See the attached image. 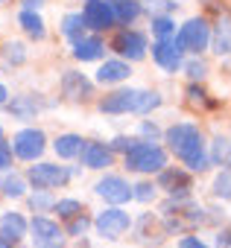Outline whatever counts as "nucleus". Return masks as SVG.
Returning a JSON list of instances; mask_svg holds the SVG:
<instances>
[{
    "label": "nucleus",
    "instance_id": "f257e3e1",
    "mask_svg": "<svg viewBox=\"0 0 231 248\" xmlns=\"http://www.w3.org/2000/svg\"><path fill=\"white\" fill-rule=\"evenodd\" d=\"M167 143H170L173 155L179 161H184L187 170H193V172L208 170L205 140H202V132L193 126V123H176V126H170L167 129Z\"/></svg>",
    "mask_w": 231,
    "mask_h": 248
},
{
    "label": "nucleus",
    "instance_id": "f03ea898",
    "mask_svg": "<svg viewBox=\"0 0 231 248\" xmlns=\"http://www.w3.org/2000/svg\"><path fill=\"white\" fill-rule=\"evenodd\" d=\"M126 167L132 172H161L167 170V152L149 140H138L129 152H126Z\"/></svg>",
    "mask_w": 231,
    "mask_h": 248
},
{
    "label": "nucleus",
    "instance_id": "7ed1b4c3",
    "mask_svg": "<svg viewBox=\"0 0 231 248\" xmlns=\"http://www.w3.org/2000/svg\"><path fill=\"white\" fill-rule=\"evenodd\" d=\"M173 44L179 47V53H202L211 44V27L202 18H190L179 30V35L173 38Z\"/></svg>",
    "mask_w": 231,
    "mask_h": 248
},
{
    "label": "nucleus",
    "instance_id": "20e7f679",
    "mask_svg": "<svg viewBox=\"0 0 231 248\" xmlns=\"http://www.w3.org/2000/svg\"><path fill=\"white\" fill-rule=\"evenodd\" d=\"M94 228H97V233L105 236V239H120V236L132 228V216H129L126 210H120V207H105L102 213H97Z\"/></svg>",
    "mask_w": 231,
    "mask_h": 248
},
{
    "label": "nucleus",
    "instance_id": "39448f33",
    "mask_svg": "<svg viewBox=\"0 0 231 248\" xmlns=\"http://www.w3.org/2000/svg\"><path fill=\"white\" fill-rule=\"evenodd\" d=\"M21 161H38L47 149V138L41 129H24L12 138V146H9Z\"/></svg>",
    "mask_w": 231,
    "mask_h": 248
},
{
    "label": "nucleus",
    "instance_id": "423d86ee",
    "mask_svg": "<svg viewBox=\"0 0 231 248\" xmlns=\"http://www.w3.org/2000/svg\"><path fill=\"white\" fill-rule=\"evenodd\" d=\"M27 231H33V248H65L62 228L47 216H35L27 225Z\"/></svg>",
    "mask_w": 231,
    "mask_h": 248
},
{
    "label": "nucleus",
    "instance_id": "0eeeda50",
    "mask_svg": "<svg viewBox=\"0 0 231 248\" xmlns=\"http://www.w3.org/2000/svg\"><path fill=\"white\" fill-rule=\"evenodd\" d=\"M27 178L30 184H35V190H53V187H62L70 175L59 164H35L27 170Z\"/></svg>",
    "mask_w": 231,
    "mask_h": 248
},
{
    "label": "nucleus",
    "instance_id": "6e6552de",
    "mask_svg": "<svg viewBox=\"0 0 231 248\" xmlns=\"http://www.w3.org/2000/svg\"><path fill=\"white\" fill-rule=\"evenodd\" d=\"M82 21H85V30H108L114 24L111 0H88L82 9Z\"/></svg>",
    "mask_w": 231,
    "mask_h": 248
},
{
    "label": "nucleus",
    "instance_id": "1a4fd4ad",
    "mask_svg": "<svg viewBox=\"0 0 231 248\" xmlns=\"http://www.w3.org/2000/svg\"><path fill=\"white\" fill-rule=\"evenodd\" d=\"M94 190H97L108 204H126V202L132 199V187H129L126 178H120V175H105V178H99Z\"/></svg>",
    "mask_w": 231,
    "mask_h": 248
},
{
    "label": "nucleus",
    "instance_id": "9d476101",
    "mask_svg": "<svg viewBox=\"0 0 231 248\" xmlns=\"http://www.w3.org/2000/svg\"><path fill=\"white\" fill-rule=\"evenodd\" d=\"M114 50L120 56H126L129 62H141L147 56V35L144 32H135V30H123L117 38H114Z\"/></svg>",
    "mask_w": 231,
    "mask_h": 248
},
{
    "label": "nucleus",
    "instance_id": "9b49d317",
    "mask_svg": "<svg viewBox=\"0 0 231 248\" xmlns=\"http://www.w3.org/2000/svg\"><path fill=\"white\" fill-rule=\"evenodd\" d=\"M135 99H138V91H132V88L114 91L99 102V111H105V114H129V111H135Z\"/></svg>",
    "mask_w": 231,
    "mask_h": 248
},
{
    "label": "nucleus",
    "instance_id": "f8f14e48",
    "mask_svg": "<svg viewBox=\"0 0 231 248\" xmlns=\"http://www.w3.org/2000/svg\"><path fill=\"white\" fill-rule=\"evenodd\" d=\"M79 158H82V167H88V170H105V167H111V149L102 146V143H94V140L82 143Z\"/></svg>",
    "mask_w": 231,
    "mask_h": 248
},
{
    "label": "nucleus",
    "instance_id": "ddd939ff",
    "mask_svg": "<svg viewBox=\"0 0 231 248\" xmlns=\"http://www.w3.org/2000/svg\"><path fill=\"white\" fill-rule=\"evenodd\" d=\"M62 91H65V96H67V99L79 102V99H88V96H91L94 85H91V82H88L82 73H76V70H67V73L62 76Z\"/></svg>",
    "mask_w": 231,
    "mask_h": 248
},
{
    "label": "nucleus",
    "instance_id": "4468645a",
    "mask_svg": "<svg viewBox=\"0 0 231 248\" xmlns=\"http://www.w3.org/2000/svg\"><path fill=\"white\" fill-rule=\"evenodd\" d=\"M152 59L164 67V70H179L182 67V53L173 41H155L152 44Z\"/></svg>",
    "mask_w": 231,
    "mask_h": 248
},
{
    "label": "nucleus",
    "instance_id": "2eb2a0df",
    "mask_svg": "<svg viewBox=\"0 0 231 248\" xmlns=\"http://www.w3.org/2000/svg\"><path fill=\"white\" fill-rule=\"evenodd\" d=\"M0 236L9 239V242L27 236V219L21 213H3L0 216Z\"/></svg>",
    "mask_w": 231,
    "mask_h": 248
},
{
    "label": "nucleus",
    "instance_id": "dca6fc26",
    "mask_svg": "<svg viewBox=\"0 0 231 248\" xmlns=\"http://www.w3.org/2000/svg\"><path fill=\"white\" fill-rule=\"evenodd\" d=\"M129 64L126 62H105L99 70H97V82L99 85H117L123 79H129Z\"/></svg>",
    "mask_w": 231,
    "mask_h": 248
},
{
    "label": "nucleus",
    "instance_id": "f3484780",
    "mask_svg": "<svg viewBox=\"0 0 231 248\" xmlns=\"http://www.w3.org/2000/svg\"><path fill=\"white\" fill-rule=\"evenodd\" d=\"M102 53H105V44H102L99 38H79V41L73 44V56H76L79 62H97Z\"/></svg>",
    "mask_w": 231,
    "mask_h": 248
},
{
    "label": "nucleus",
    "instance_id": "a211bd4d",
    "mask_svg": "<svg viewBox=\"0 0 231 248\" xmlns=\"http://www.w3.org/2000/svg\"><path fill=\"white\" fill-rule=\"evenodd\" d=\"M82 143H85V140H82L79 135H59L56 143H53V149H56L59 158H79Z\"/></svg>",
    "mask_w": 231,
    "mask_h": 248
},
{
    "label": "nucleus",
    "instance_id": "6ab92c4d",
    "mask_svg": "<svg viewBox=\"0 0 231 248\" xmlns=\"http://www.w3.org/2000/svg\"><path fill=\"white\" fill-rule=\"evenodd\" d=\"M111 12H114V21L132 24V21L141 15V3H135V0H114V3H111Z\"/></svg>",
    "mask_w": 231,
    "mask_h": 248
},
{
    "label": "nucleus",
    "instance_id": "aec40b11",
    "mask_svg": "<svg viewBox=\"0 0 231 248\" xmlns=\"http://www.w3.org/2000/svg\"><path fill=\"white\" fill-rule=\"evenodd\" d=\"M18 24L24 27V32H27L30 38H38V41H41V38L47 35L44 21H41V15H35V12H27V9H24V12L18 15Z\"/></svg>",
    "mask_w": 231,
    "mask_h": 248
},
{
    "label": "nucleus",
    "instance_id": "412c9836",
    "mask_svg": "<svg viewBox=\"0 0 231 248\" xmlns=\"http://www.w3.org/2000/svg\"><path fill=\"white\" fill-rule=\"evenodd\" d=\"M6 108H9V114L18 117V120H33L35 111H38V102H35L33 96H15Z\"/></svg>",
    "mask_w": 231,
    "mask_h": 248
},
{
    "label": "nucleus",
    "instance_id": "4be33fe9",
    "mask_svg": "<svg viewBox=\"0 0 231 248\" xmlns=\"http://www.w3.org/2000/svg\"><path fill=\"white\" fill-rule=\"evenodd\" d=\"M62 32H65V38H70L73 44L79 41V38H85V21H82V15H65V21H62Z\"/></svg>",
    "mask_w": 231,
    "mask_h": 248
},
{
    "label": "nucleus",
    "instance_id": "5701e85b",
    "mask_svg": "<svg viewBox=\"0 0 231 248\" xmlns=\"http://www.w3.org/2000/svg\"><path fill=\"white\" fill-rule=\"evenodd\" d=\"M152 32L158 41H170V35H176V24L170 15H152Z\"/></svg>",
    "mask_w": 231,
    "mask_h": 248
},
{
    "label": "nucleus",
    "instance_id": "b1692460",
    "mask_svg": "<svg viewBox=\"0 0 231 248\" xmlns=\"http://www.w3.org/2000/svg\"><path fill=\"white\" fill-rule=\"evenodd\" d=\"M161 105V93L155 91H138V99H135V114H149L152 108Z\"/></svg>",
    "mask_w": 231,
    "mask_h": 248
},
{
    "label": "nucleus",
    "instance_id": "393cba45",
    "mask_svg": "<svg viewBox=\"0 0 231 248\" xmlns=\"http://www.w3.org/2000/svg\"><path fill=\"white\" fill-rule=\"evenodd\" d=\"M158 187H182V190H190V181H187V175L182 170H161Z\"/></svg>",
    "mask_w": 231,
    "mask_h": 248
},
{
    "label": "nucleus",
    "instance_id": "a878e982",
    "mask_svg": "<svg viewBox=\"0 0 231 248\" xmlns=\"http://www.w3.org/2000/svg\"><path fill=\"white\" fill-rule=\"evenodd\" d=\"M0 190H3V196H12V199H21L27 193V184L21 175H3L0 178Z\"/></svg>",
    "mask_w": 231,
    "mask_h": 248
},
{
    "label": "nucleus",
    "instance_id": "bb28decb",
    "mask_svg": "<svg viewBox=\"0 0 231 248\" xmlns=\"http://www.w3.org/2000/svg\"><path fill=\"white\" fill-rule=\"evenodd\" d=\"M228 50H231V38H228V18L216 27V35H214V53H219V56H228Z\"/></svg>",
    "mask_w": 231,
    "mask_h": 248
},
{
    "label": "nucleus",
    "instance_id": "cd10ccee",
    "mask_svg": "<svg viewBox=\"0 0 231 248\" xmlns=\"http://www.w3.org/2000/svg\"><path fill=\"white\" fill-rule=\"evenodd\" d=\"M53 210H56L62 219H76V216L82 213V204H79L76 199H59V202L53 204Z\"/></svg>",
    "mask_w": 231,
    "mask_h": 248
},
{
    "label": "nucleus",
    "instance_id": "c85d7f7f",
    "mask_svg": "<svg viewBox=\"0 0 231 248\" xmlns=\"http://www.w3.org/2000/svg\"><path fill=\"white\" fill-rule=\"evenodd\" d=\"M3 59H6L9 64H24V62H27V50H24V44H21V41H9V44H3Z\"/></svg>",
    "mask_w": 231,
    "mask_h": 248
},
{
    "label": "nucleus",
    "instance_id": "c756f323",
    "mask_svg": "<svg viewBox=\"0 0 231 248\" xmlns=\"http://www.w3.org/2000/svg\"><path fill=\"white\" fill-rule=\"evenodd\" d=\"M211 161L216 164V167H228V138H216L214 140V149H211Z\"/></svg>",
    "mask_w": 231,
    "mask_h": 248
},
{
    "label": "nucleus",
    "instance_id": "7c9ffc66",
    "mask_svg": "<svg viewBox=\"0 0 231 248\" xmlns=\"http://www.w3.org/2000/svg\"><path fill=\"white\" fill-rule=\"evenodd\" d=\"M30 204H33V210H35V213H41V210H50V207L56 204V199H53L47 190H41V193H35V196L30 199Z\"/></svg>",
    "mask_w": 231,
    "mask_h": 248
},
{
    "label": "nucleus",
    "instance_id": "2f4dec72",
    "mask_svg": "<svg viewBox=\"0 0 231 248\" xmlns=\"http://www.w3.org/2000/svg\"><path fill=\"white\" fill-rule=\"evenodd\" d=\"M228 184H231V181H228V170H222V172L216 175V181H214V196L225 202V199H228Z\"/></svg>",
    "mask_w": 231,
    "mask_h": 248
},
{
    "label": "nucleus",
    "instance_id": "473e14b6",
    "mask_svg": "<svg viewBox=\"0 0 231 248\" xmlns=\"http://www.w3.org/2000/svg\"><path fill=\"white\" fill-rule=\"evenodd\" d=\"M132 199H138V202H152V199H155V187L144 181V184L132 187Z\"/></svg>",
    "mask_w": 231,
    "mask_h": 248
},
{
    "label": "nucleus",
    "instance_id": "72a5a7b5",
    "mask_svg": "<svg viewBox=\"0 0 231 248\" xmlns=\"http://www.w3.org/2000/svg\"><path fill=\"white\" fill-rule=\"evenodd\" d=\"M88 228H91V219H85V216L79 213L76 219H70V228H67V233H70V236H82Z\"/></svg>",
    "mask_w": 231,
    "mask_h": 248
},
{
    "label": "nucleus",
    "instance_id": "f704fd0d",
    "mask_svg": "<svg viewBox=\"0 0 231 248\" xmlns=\"http://www.w3.org/2000/svg\"><path fill=\"white\" fill-rule=\"evenodd\" d=\"M184 70H187V76H190V79H202V76L208 73L205 62H196V59H193V62H187V64H184Z\"/></svg>",
    "mask_w": 231,
    "mask_h": 248
},
{
    "label": "nucleus",
    "instance_id": "c9c22d12",
    "mask_svg": "<svg viewBox=\"0 0 231 248\" xmlns=\"http://www.w3.org/2000/svg\"><path fill=\"white\" fill-rule=\"evenodd\" d=\"M9 164H12V149L6 140H0V170H9Z\"/></svg>",
    "mask_w": 231,
    "mask_h": 248
},
{
    "label": "nucleus",
    "instance_id": "e433bc0d",
    "mask_svg": "<svg viewBox=\"0 0 231 248\" xmlns=\"http://www.w3.org/2000/svg\"><path fill=\"white\" fill-rule=\"evenodd\" d=\"M138 140H132V138H114L111 140V149H120V152H129L132 146H135Z\"/></svg>",
    "mask_w": 231,
    "mask_h": 248
},
{
    "label": "nucleus",
    "instance_id": "4c0bfd02",
    "mask_svg": "<svg viewBox=\"0 0 231 248\" xmlns=\"http://www.w3.org/2000/svg\"><path fill=\"white\" fill-rule=\"evenodd\" d=\"M179 248H208V245H205L202 239H196V236H182Z\"/></svg>",
    "mask_w": 231,
    "mask_h": 248
},
{
    "label": "nucleus",
    "instance_id": "58836bf2",
    "mask_svg": "<svg viewBox=\"0 0 231 248\" xmlns=\"http://www.w3.org/2000/svg\"><path fill=\"white\" fill-rule=\"evenodd\" d=\"M24 6H27V12H35L44 6V0H24Z\"/></svg>",
    "mask_w": 231,
    "mask_h": 248
},
{
    "label": "nucleus",
    "instance_id": "ea45409f",
    "mask_svg": "<svg viewBox=\"0 0 231 248\" xmlns=\"http://www.w3.org/2000/svg\"><path fill=\"white\" fill-rule=\"evenodd\" d=\"M216 248H228V231L216 233Z\"/></svg>",
    "mask_w": 231,
    "mask_h": 248
},
{
    "label": "nucleus",
    "instance_id": "a19ab883",
    "mask_svg": "<svg viewBox=\"0 0 231 248\" xmlns=\"http://www.w3.org/2000/svg\"><path fill=\"white\" fill-rule=\"evenodd\" d=\"M141 132H144V135H152V138L158 135V129H155V123H144V126H141Z\"/></svg>",
    "mask_w": 231,
    "mask_h": 248
},
{
    "label": "nucleus",
    "instance_id": "79ce46f5",
    "mask_svg": "<svg viewBox=\"0 0 231 248\" xmlns=\"http://www.w3.org/2000/svg\"><path fill=\"white\" fill-rule=\"evenodd\" d=\"M6 96H9V91H6L3 85H0V105H6Z\"/></svg>",
    "mask_w": 231,
    "mask_h": 248
},
{
    "label": "nucleus",
    "instance_id": "37998d69",
    "mask_svg": "<svg viewBox=\"0 0 231 248\" xmlns=\"http://www.w3.org/2000/svg\"><path fill=\"white\" fill-rule=\"evenodd\" d=\"M0 248H15V242H9V239H3V236H0Z\"/></svg>",
    "mask_w": 231,
    "mask_h": 248
},
{
    "label": "nucleus",
    "instance_id": "c03bdc74",
    "mask_svg": "<svg viewBox=\"0 0 231 248\" xmlns=\"http://www.w3.org/2000/svg\"><path fill=\"white\" fill-rule=\"evenodd\" d=\"M205 3H219V0H205Z\"/></svg>",
    "mask_w": 231,
    "mask_h": 248
},
{
    "label": "nucleus",
    "instance_id": "a18cd8bd",
    "mask_svg": "<svg viewBox=\"0 0 231 248\" xmlns=\"http://www.w3.org/2000/svg\"><path fill=\"white\" fill-rule=\"evenodd\" d=\"M0 140H3V129H0Z\"/></svg>",
    "mask_w": 231,
    "mask_h": 248
}]
</instances>
